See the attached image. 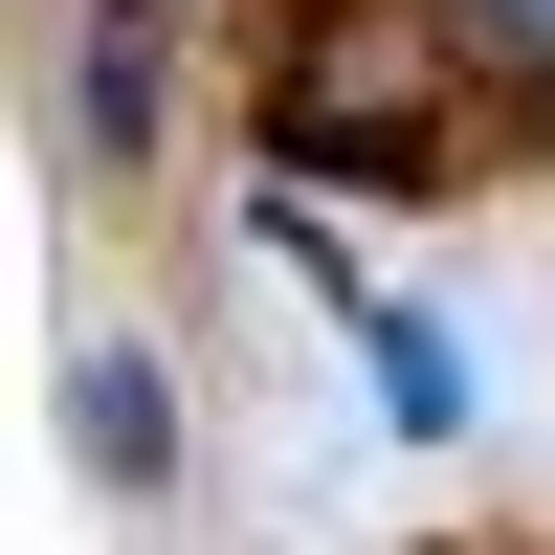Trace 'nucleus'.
Listing matches in <instances>:
<instances>
[{
  "label": "nucleus",
  "instance_id": "obj_1",
  "mask_svg": "<svg viewBox=\"0 0 555 555\" xmlns=\"http://www.w3.org/2000/svg\"><path fill=\"white\" fill-rule=\"evenodd\" d=\"M67 467H89V512H178V356L133 311L67 334Z\"/></svg>",
  "mask_w": 555,
  "mask_h": 555
},
{
  "label": "nucleus",
  "instance_id": "obj_2",
  "mask_svg": "<svg viewBox=\"0 0 555 555\" xmlns=\"http://www.w3.org/2000/svg\"><path fill=\"white\" fill-rule=\"evenodd\" d=\"M67 133H89V178H156V133H178V23L156 0H89L67 23Z\"/></svg>",
  "mask_w": 555,
  "mask_h": 555
},
{
  "label": "nucleus",
  "instance_id": "obj_3",
  "mask_svg": "<svg viewBox=\"0 0 555 555\" xmlns=\"http://www.w3.org/2000/svg\"><path fill=\"white\" fill-rule=\"evenodd\" d=\"M356 378H378V423H400V444H467V400H489V378H467V334H444V311H400V289L356 311Z\"/></svg>",
  "mask_w": 555,
  "mask_h": 555
},
{
  "label": "nucleus",
  "instance_id": "obj_4",
  "mask_svg": "<svg viewBox=\"0 0 555 555\" xmlns=\"http://www.w3.org/2000/svg\"><path fill=\"white\" fill-rule=\"evenodd\" d=\"M423 44L489 67V89H555V0H423Z\"/></svg>",
  "mask_w": 555,
  "mask_h": 555
}]
</instances>
